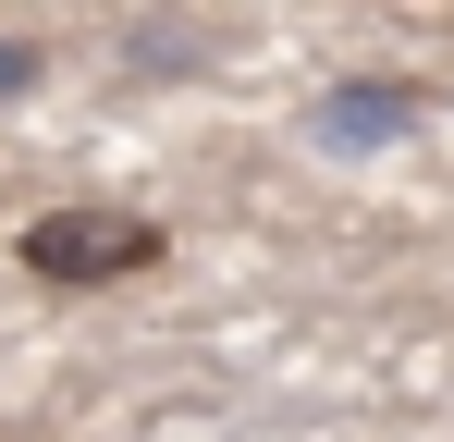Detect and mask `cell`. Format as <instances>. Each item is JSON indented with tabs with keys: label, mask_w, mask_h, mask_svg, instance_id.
I'll use <instances>...</instances> for the list:
<instances>
[{
	"label": "cell",
	"mask_w": 454,
	"mask_h": 442,
	"mask_svg": "<svg viewBox=\"0 0 454 442\" xmlns=\"http://www.w3.org/2000/svg\"><path fill=\"white\" fill-rule=\"evenodd\" d=\"M160 233L148 209H37L25 233H12V258H25V283H62V295H86V283H136V271H160Z\"/></svg>",
	"instance_id": "obj_1"
},
{
	"label": "cell",
	"mask_w": 454,
	"mask_h": 442,
	"mask_svg": "<svg viewBox=\"0 0 454 442\" xmlns=\"http://www.w3.org/2000/svg\"><path fill=\"white\" fill-rule=\"evenodd\" d=\"M405 123H418V99H393V74H369L356 99L319 111V136H332V147H380V136H405Z\"/></svg>",
	"instance_id": "obj_2"
},
{
	"label": "cell",
	"mask_w": 454,
	"mask_h": 442,
	"mask_svg": "<svg viewBox=\"0 0 454 442\" xmlns=\"http://www.w3.org/2000/svg\"><path fill=\"white\" fill-rule=\"evenodd\" d=\"M37 74H50V50H37V37H0V99H25Z\"/></svg>",
	"instance_id": "obj_3"
}]
</instances>
